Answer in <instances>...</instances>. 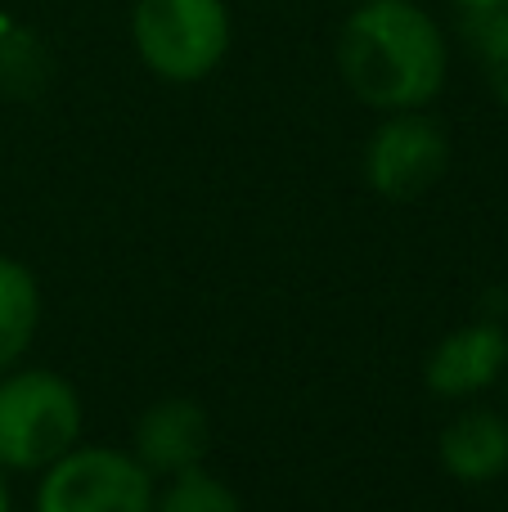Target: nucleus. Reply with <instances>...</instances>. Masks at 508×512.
Segmentation results:
<instances>
[{
    "label": "nucleus",
    "mask_w": 508,
    "mask_h": 512,
    "mask_svg": "<svg viewBox=\"0 0 508 512\" xmlns=\"http://www.w3.org/2000/svg\"><path fill=\"white\" fill-rule=\"evenodd\" d=\"M41 328V288L32 270L14 256H0V373H9Z\"/></svg>",
    "instance_id": "nucleus-9"
},
{
    "label": "nucleus",
    "mask_w": 508,
    "mask_h": 512,
    "mask_svg": "<svg viewBox=\"0 0 508 512\" xmlns=\"http://www.w3.org/2000/svg\"><path fill=\"white\" fill-rule=\"evenodd\" d=\"M212 450V418L198 400L167 396L135 418L131 454L153 477H180L189 468H203Z\"/></svg>",
    "instance_id": "nucleus-6"
},
{
    "label": "nucleus",
    "mask_w": 508,
    "mask_h": 512,
    "mask_svg": "<svg viewBox=\"0 0 508 512\" xmlns=\"http://www.w3.org/2000/svg\"><path fill=\"white\" fill-rule=\"evenodd\" d=\"M468 36H473L486 86L508 108V5L486 9V14H468Z\"/></svg>",
    "instance_id": "nucleus-11"
},
{
    "label": "nucleus",
    "mask_w": 508,
    "mask_h": 512,
    "mask_svg": "<svg viewBox=\"0 0 508 512\" xmlns=\"http://www.w3.org/2000/svg\"><path fill=\"white\" fill-rule=\"evenodd\" d=\"M450 5H459L464 14H486V9H500L508 0H450Z\"/></svg>",
    "instance_id": "nucleus-13"
},
{
    "label": "nucleus",
    "mask_w": 508,
    "mask_h": 512,
    "mask_svg": "<svg viewBox=\"0 0 508 512\" xmlns=\"http://www.w3.org/2000/svg\"><path fill=\"white\" fill-rule=\"evenodd\" d=\"M153 472L108 445H72L41 472L36 512H153Z\"/></svg>",
    "instance_id": "nucleus-4"
},
{
    "label": "nucleus",
    "mask_w": 508,
    "mask_h": 512,
    "mask_svg": "<svg viewBox=\"0 0 508 512\" xmlns=\"http://www.w3.org/2000/svg\"><path fill=\"white\" fill-rule=\"evenodd\" d=\"M0 512H14V499H9V486H5V468H0Z\"/></svg>",
    "instance_id": "nucleus-14"
},
{
    "label": "nucleus",
    "mask_w": 508,
    "mask_h": 512,
    "mask_svg": "<svg viewBox=\"0 0 508 512\" xmlns=\"http://www.w3.org/2000/svg\"><path fill=\"white\" fill-rule=\"evenodd\" d=\"M153 512H243V504L216 472L189 468L171 477V486L153 499Z\"/></svg>",
    "instance_id": "nucleus-10"
},
{
    "label": "nucleus",
    "mask_w": 508,
    "mask_h": 512,
    "mask_svg": "<svg viewBox=\"0 0 508 512\" xmlns=\"http://www.w3.org/2000/svg\"><path fill=\"white\" fill-rule=\"evenodd\" d=\"M450 167V135L423 108L383 113L365 144V180L387 203L423 198Z\"/></svg>",
    "instance_id": "nucleus-5"
},
{
    "label": "nucleus",
    "mask_w": 508,
    "mask_h": 512,
    "mask_svg": "<svg viewBox=\"0 0 508 512\" xmlns=\"http://www.w3.org/2000/svg\"><path fill=\"white\" fill-rule=\"evenodd\" d=\"M338 72L365 108H428L446 90V32L414 0H356L338 32Z\"/></svg>",
    "instance_id": "nucleus-1"
},
{
    "label": "nucleus",
    "mask_w": 508,
    "mask_h": 512,
    "mask_svg": "<svg viewBox=\"0 0 508 512\" xmlns=\"http://www.w3.org/2000/svg\"><path fill=\"white\" fill-rule=\"evenodd\" d=\"M508 369V333L491 319L464 324L455 333H446L428 351L423 364V382L432 396L441 400H468L477 391L495 387Z\"/></svg>",
    "instance_id": "nucleus-7"
},
{
    "label": "nucleus",
    "mask_w": 508,
    "mask_h": 512,
    "mask_svg": "<svg viewBox=\"0 0 508 512\" xmlns=\"http://www.w3.org/2000/svg\"><path fill=\"white\" fill-rule=\"evenodd\" d=\"M230 5L225 0H135L131 41L140 63L162 81H203L230 54Z\"/></svg>",
    "instance_id": "nucleus-3"
},
{
    "label": "nucleus",
    "mask_w": 508,
    "mask_h": 512,
    "mask_svg": "<svg viewBox=\"0 0 508 512\" xmlns=\"http://www.w3.org/2000/svg\"><path fill=\"white\" fill-rule=\"evenodd\" d=\"M441 468L464 486H491L508 472V418L477 405L455 414L437 436Z\"/></svg>",
    "instance_id": "nucleus-8"
},
{
    "label": "nucleus",
    "mask_w": 508,
    "mask_h": 512,
    "mask_svg": "<svg viewBox=\"0 0 508 512\" xmlns=\"http://www.w3.org/2000/svg\"><path fill=\"white\" fill-rule=\"evenodd\" d=\"M45 86V50L32 32L5 27L0 32V90L9 95H36Z\"/></svg>",
    "instance_id": "nucleus-12"
},
{
    "label": "nucleus",
    "mask_w": 508,
    "mask_h": 512,
    "mask_svg": "<svg viewBox=\"0 0 508 512\" xmlns=\"http://www.w3.org/2000/svg\"><path fill=\"white\" fill-rule=\"evenodd\" d=\"M81 445V396L54 369L0 373V468L45 472Z\"/></svg>",
    "instance_id": "nucleus-2"
}]
</instances>
